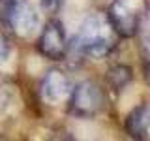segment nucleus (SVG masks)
<instances>
[{
	"label": "nucleus",
	"mask_w": 150,
	"mask_h": 141,
	"mask_svg": "<svg viewBox=\"0 0 150 141\" xmlns=\"http://www.w3.org/2000/svg\"><path fill=\"white\" fill-rule=\"evenodd\" d=\"M8 55H9V43H8L6 36L0 32V62H4L8 58Z\"/></svg>",
	"instance_id": "9d476101"
},
{
	"label": "nucleus",
	"mask_w": 150,
	"mask_h": 141,
	"mask_svg": "<svg viewBox=\"0 0 150 141\" xmlns=\"http://www.w3.org/2000/svg\"><path fill=\"white\" fill-rule=\"evenodd\" d=\"M107 21L120 38H133L141 28V6L139 0H112L107 9Z\"/></svg>",
	"instance_id": "7ed1b4c3"
},
{
	"label": "nucleus",
	"mask_w": 150,
	"mask_h": 141,
	"mask_svg": "<svg viewBox=\"0 0 150 141\" xmlns=\"http://www.w3.org/2000/svg\"><path fill=\"white\" fill-rule=\"evenodd\" d=\"M116 38L107 17L94 13L83 21L71 43H68V51L79 58H103L115 49Z\"/></svg>",
	"instance_id": "f257e3e1"
},
{
	"label": "nucleus",
	"mask_w": 150,
	"mask_h": 141,
	"mask_svg": "<svg viewBox=\"0 0 150 141\" xmlns=\"http://www.w3.org/2000/svg\"><path fill=\"white\" fill-rule=\"evenodd\" d=\"M71 81L64 72L60 70H49L43 79L40 83V94H41V100L51 103V105H56L60 102H66L71 92Z\"/></svg>",
	"instance_id": "423d86ee"
},
{
	"label": "nucleus",
	"mask_w": 150,
	"mask_h": 141,
	"mask_svg": "<svg viewBox=\"0 0 150 141\" xmlns=\"http://www.w3.org/2000/svg\"><path fill=\"white\" fill-rule=\"evenodd\" d=\"M129 79H131V70L128 66H115L107 73V81L111 83V87L115 90H122L129 83Z\"/></svg>",
	"instance_id": "6e6552de"
},
{
	"label": "nucleus",
	"mask_w": 150,
	"mask_h": 141,
	"mask_svg": "<svg viewBox=\"0 0 150 141\" xmlns=\"http://www.w3.org/2000/svg\"><path fill=\"white\" fill-rule=\"evenodd\" d=\"M0 23L19 38H32L40 28L38 13L28 0H0Z\"/></svg>",
	"instance_id": "f03ea898"
},
{
	"label": "nucleus",
	"mask_w": 150,
	"mask_h": 141,
	"mask_svg": "<svg viewBox=\"0 0 150 141\" xmlns=\"http://www.w3.org/2000/svg\"><path fill=\"white\" fill-rule=\"evenodd\" d=\"M40 2H41V8H43L45 11H49V13H56L60 8H62L64 0H40Z\"/></svg>",
	"instance_id": "1a4fd4ad"
},
{
	"label": "nucleus",
	"mask_w": 150,
	"mask_h": 141,
	"mask_svg": "<svg viewBox=\"0 0 150 141\" xmlns=\"http://www.w3.org/2000/svg\"><path fill=\"white\" fill-rule=\"evenodd\" d=\"M38 51L51 60H60L68 53V38L62 21L51 19L38 38Z\"/></svg>",
	"instance_id": "39448f33"
},
{
	"label": "nucleus",
	"mask_w": 150,
	"mask_h": 141,
	"mask_svg": "<svg viewBox=\"0 0 150 141\" xmlns=\"http://www.w3.org/2000/svg\"><path fill=\"white\" fill-rule=\"evenodd\" d=\"M69 113L81 119H90L98 115L103 107V92L94 81H83L77 87H71L68 96Z\"/></svg>",
	"instance_id": "20e7f679"
},
{
	"label": "nucleus",
	"mask_w": 150,
	"mask_h": 141,
	"mask_svg": "<svg viewBox=\"0 0 150 141\" xmlns=\"http://www.w3.org/2000/svg\"><path fill=\"white\" fill-rule=\"evenodd\" d=\"M148 122H150V109L146 103H141L126 119V130L135 139H148Z\"/></svg>",
	"instance_id": "0eeeda50"
}]
</instances>
